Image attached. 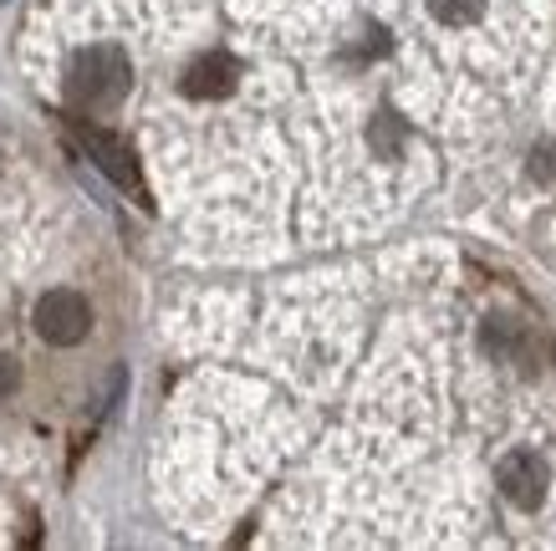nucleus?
<instances>
[{
  "label": "nucleus",
  "instance_id": "7ed1b4c3",
  "mask_svg": "<svg viewBox=\"0 0 556 551\" xmlns=\"http://www.w3.org/2000/svg\"><path fill=\"white\" fill-rule=\"evenodd\" d=\"M495 480H501V496H506L510 505H521V511H536V505L546 501L552 469H546V460H541V454L516 450V454H506V460H501Z\"/></svg>",
  "mask_w": 556,
  "mask_h": 551
},
{
  "label": "nucleus",
  "instance_id": "20e7f679",
  "mask_svg": "<svg viewBox=\"0 0 556 551\" xmlns=\"http://www.w3.org/2000/svg\"><path fill=\"white\" fill-rule=\"evenodd\" d=\"M236 57H225V51H210V57H194L185 72V92L189 98H225V92H236Z\"/></svg>",
  "mask_w": 556,
  "mask_h": 551
},
{
  "label": "nucleus",
  "instance_id": "f03ea898",
  "mask_svg": "<svg viewBox=\"0 0 556 551\" xmlns=\"http://www.w3.org/2000/svg\"><path fill=\"white\" fill-rule=\"evenodd\" d=\"M31 322L51 348H77V342L92 333V306H87L77 291H47V297L36 301Z\"/></svg>",
  "mask_w": 556,
  "mask_h": 551
},
{
  "label": "nucleus",
  "instance_id": "39448f33",
  "mask_svg": "<svg viewBox=\"0 0 556 551\" xmlns=\"http://www.w3.org/2000/svg\"><path fill=\"white\" fill-rule=\"evenodd\" d=\"M87 149L98 153V164L108 168V179L123 184V189H134L138 200H143V184H138V164H134V153H128V143H118L113 134H98V128H87Z\"/></svg>",
  "mask_w": 556,
  "mask_h": 551
},
{
  "label": "nucleus",
  "instance_id": "f257e3e1",
  "mask_svg": "<svg viewBox=\"0 0 556 551\" xmlns=\"http://www.w3.org/2000/svg\"><path fill=\"white\" fill-rule=\"evenodd\" d=\"M128 83H134V72H128V57L118 47H87L67 67V98L72 108H87V113L118 108Z\"/></svg>",
  "mask_w": 556,
  "mask_h": 551
},
{
  "label": "nucleus",
  "instance_id": "0eeeda50",
  "mask_svg": "<svg viewBox=\"0 0 556 551\" xmlns=\"http://www.w3.org/2000/svg\"><path fill=\"white\" fill-rule=\"evenodd\" d=\"M11 388H16V363H11V358H0V399H5Z\"/></svg>",
  "mask_w": 556,
  "mask_h": 551
},
{
  "label": "nucleus",
  "instance_id": "423d86ee",
  "mask_svg": "<svg viewBox=\"0 0 556 551\" xmlns=\"http://www.w3.org/2000/svg\"><path fill=\"white\" fill-rule=\"evenodd\" d=\"M480 5L485 0H429V11H434L444 26H465V21L480 16Z\"/></svg>",
  "mask_w": 556,
  "mask_h": 551
}]
</instances>
